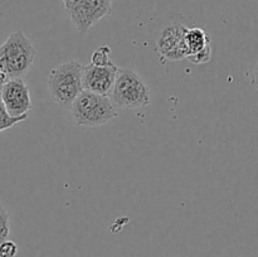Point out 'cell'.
Listing matches in <instances>:
<instances>
[{"label":"cell","mask_w":258,"mask_h":257,"mask_svg":"<svg viewBox=\"0 0 258 257\" xmlns=\"http://www.w3.org/2000/svg\"><path fill=\"white\" fill-rule=\"evenodd\" d=\"M37 50L22 30H15L0 45V71L10 78H22L34 63Z\"/></svg>","instance_id":"obj_2"},{"label":"cell","mask_w":258,"mask_h":257,"mask_svg":"<svg viewBox=\"0 0 258 257\" xmlns=\"http://www.w3.org/2000/svg\"><path fill=\"white\" fill-rule=\"evenodd\" d=\"M76 125L83 127H98L118 116V110L106 95L83 90L70 107Z\"/></svg>","instance_id":"obj_3"},{"label":"cell","mask_w":258,"mask_h":257,"mask_svg":"<svg viewBox=\"0 0 258 257\" xmlns=\"http://www.w3.org/2000/svg\"><path fill=\"white\" fill-rule=\"evenodd\" d=\"M28 118V115L24 116H18V117H14V116L10 115L7 111L5 106L3 105V102L0 101V133L4 130H8V128L13 127L17 123L22 122V121H25Z\"/></svg>","instance_id":"obj_10"},{"label":"cell","mask_w":258,"mask_h":257,"mask_svg":"<svg viewBox=\"0 0 258 257\" xmlns=\"http://www.w3.org/2000/svg\"><path fill=\"white\" fill-rule=\"evenodd\" d=\"M185 32L186 27L181 24L168 25L161 30L160 35L156 40V49L159 54L166 60H176L185 59L188 55L185 44Z\"/></svg>","instance_id":"obj_7"},{"label":"cell","mask_w":258,"mask_h":257,"mask_svg":"<svg viewBox=\"0 0 258 257\" xmlns=\"http://www.w3.org/2000/svg\"><path fill=\"white\" fill-rule=\"evenodd\" d=\"M0 101L14 117L28 115L33 107L29 88L23 78H10L5 81L0 93Z\"/></svg>","instance_id":"obj_6"},{"label":"cell","mask_w":258,"mask_h":257,"mask_svg":"<svg viewBox=\"0 0 258 257\" xmlns=\"http://www.w3.org/2000/svg\"><path fill=\"white\" fill-rule=\"evenodd\" d=\"M5 81H7V77H5V76L3 75L2 71H0V93H2V88H3V85L5 83Z\"/></svg>","instance_id":"obj_16"},{"label":"cell","mask_w":258,"mask_h":257,"mask_svg":"<svg viewBox=\"0 0 258 257\" xmlns=\"http://www.w3.org/2000/svg\"><path fill=\"white\" fill-rule=\"evenodd\" d=\"M251 82H252V85H253V87L258 91V62H257V65L254 66L253 72H252Z\"/></svg>","instance_id":"obj_15"},{"label":"cell","mask_w":258,"mask_h":257,"mask_svg":"<svg viewBox=\"0 0 258 257\" xmlns=\"http://www.w3.org/2000/svg\"><path fill=\"white\" fill-rule=\"evenodd\" d=\"M64 8L76 29L85 34L103 17L112 13V0H70Z\"/></svg>","instance_id":"obj_5"},{"label":"cell","mask_w":258,"mask_h":257,"mask_svg":"<svg viewBox=\"0 0 258 257\" xmlns=\"http://www.w3.org/2000/svg\"><path fill=\"white\" fill-rule=\"evenodd\" d=\"M110 54H111V48L105 44L101 45V47H98L97 49L92 53V57H91V65L100 66V67L115 65V63L110 59Z\"/></svg>","instance_id":"obj_11"},{"label":"cell","mask_w":258,"mask_h":257,"mask_svg":"<svg viewBox=\"0 0 258 257\" xmlns=\"http://www.w3.org/2000/svg\"><path fill=\"white\" fill-rule=\"evenodd\" d=\"M9 213L4 207L0 206V243L7 241L9 237Z\"/></svg>","instance_id":"obj_12"},{"label":"cell","mask_w":258,"mask_h":257,"mask_svg":"<svg viewBox=\"0 0 258 257\" xmlns=\"http://www.w3.org/2000/svg\"><path fill=\"white\" fill-rule=\"evenodd\" d=\"M185 44L186 50H188V55L196 54V53L201 52L204 48L211 45V37L206 30L202 28L194 27V28H186L185 32ZM186 55V57H188Z\"/></svg>","instance_id":"obj_9"},{"label":"cell","mask_w":258,"mask_h":257,"mask_svg":"<svg viewBox=\"0 0 258 257\" xmlns=\"http://www.w3.org/2000/svg\"><path fill=\"white\" fill-rule=\"evenodd\" d=\"M18 253V246L15 242L4 241L0 243V257H15Z\"/></svg>","instance_id":"obj_14"},{"label":"cell","mask_w":258,"mask_h":257,"mask_svg":"<svg viewBox=\"0 0 258 257\" xmlns=\"http://www.w3.org/2000/svg\"><path fill=\"white\" fill-rule=\"evenodd\" d=\"M82 70L83 66L78 60H71L50 71L48 91L50 98L58 106L70 110L73 101L82 92Z\"/></svg>","instance_id":"obj_4"},{"label":"cell","mask_w":258,"mask_h":257,"mask_svg":"<svg viewBox=\"0 0 258 257\" xmlns=\"http://www.w3.org/2000/svg\"><path fill=\"white\" fill-rule=\"evenodd\" d=\"M116 65L105 66H83L82 70V87L85 91L98 93V95H106L111 92L115 83L116 75H117Z\"/></svg>","instance_id":"obj_8"},{"label":"cell","mask_w":258,"mask_h":257,"mask_svg":"<svg viewBox=\"0 0 258 257\" xmlns=\"http://www.w3.org/2000/svg\"><path fill=\"white\" fill-rule=\"evenodd\" d=\"M108 97L117 110H138L150 105L151 91L136 71L118 68Z\"/></svg>","instance_id":"obj_1"},{"label":"cell","mask_w":258,"mask_h":257,"mask_svg":"<svg viewBox=\"0 0 258 257\" xmlns=\"http://www.w3.org/2000/svg\"><path fill=\"white\" fill-rule=\"evenodd\" d=\"M212 58V45L204 48L201 52L196 53V54H190L185 58L189 62L193 63V65H206L211 60Z\"/></svg>","instance_id":"obj_13"}]
</instances>
